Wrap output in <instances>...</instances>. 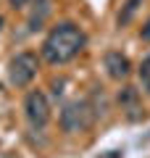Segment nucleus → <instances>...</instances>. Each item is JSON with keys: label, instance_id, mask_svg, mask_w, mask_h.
Here are the masks:
<instances>
[{"label": "nucleus", "instance_id": "nucleus-12", "mask_svg": "<svg viewBox=\"0 0 150 158\" xmlns=\"http://www.w3.org/2000/svg\"><path fill=\"white\" fill-rule=\"evenodd\" d=\"M0 24H3V19H0Z\"/></svg>", "mask_w": 150, "mask_h": 158}, {"label": "nucleus", "instance_id": "nucleus-9", "mask_svg": "<svg viewBox=\"0 0 150 158\" xmlns=\"http://www.w3.org/2000/svg\"><path fill=\"white\" fill-rule=\"evenodd\" d=\"M119 100H121L124 106H132V103L137 100V90H134V87H124L121 95H119Z\"/></svg>", "mask_w": 150, "mask_h": 158}, {"label": "nucleus", "instance_id": "nucleus-2", "mask_svg": "<svg viewBox=\"0 0 150 158\" xmlns=\"http://www.w3.org/2000/svg\"><path fill=\"white\" fill-rule=\"evenodd\" d=\"M92 124V108L87 100H74L63 106L61 111V127L63 132H82Z\"/></svg>", "mask_w": 150, "mask_h": 158}, {"label": "nucleus", "instance_id": "nucleus-10", "mask_svg": "<svg viewBox=\"0 0 150 158\" xmlns=\"http://www.w3.org/2000/svg\"><path fill=\"white\" fill-rule=\"evenodd\" d=\"M140 34H142V40H145V42H150V19L145 21V27H142V32H140Z\"/></svg>", "mask_w": 150, "mask_h": 158}, {"label": "nucleus", "instance_id": "nucleus-5", "mask_svg": "<svg viewBox=\"0 0 150 158\" xmlns=\"http://www.w3.org/2000/svg\"><path fill=\"white\" fill-rule=\"evenodd\" d=\"M106 69H108V77H113V79H124L129 71H132L129 58L124 56V53H119V50L106 53Z\"/></svg>", "mask_w": 150, "mask_h": 158}, {"label": "nucleus", "instance_id": "nucleus-6", "mask_svg": "<svg viewBox=\"0 0 150 158\" xmlns=\"http://www.w3.org/2000/svg\"><path fill=\"white\" fill-rule=\"evenodd\" d=\"M50 13V0H37V8L32 11V16H29V32H34V29L42 27V21L48 19Z\"/></svg>", "mask_w": 150, "mask_h": 158}, {"label": "nucleus", "instance_id": "nucleus-4", "mask_svg": "<svg viewBox=\"0 0 150 158\" xmlns=\"http://www.w3.org/2000/svg\"><path fill=\"white\" fill-rule=\"evenodd\" d=\"M24 111H27V118L32 127H45L50 121V103L40 90H32L24 98Z\"/></svg>", "mask_w": 150, "mask_h": 158}, {"label": "nucleus", "instance_id": "nucleus-3", "mask_svg": "<svg viewBox=\"0 0 150 158\" xmlns=\"http://www.w3.org/2000/svg\"><path fill=\"white\" fill-rule=\"evenodd\" d=\"M37 56L34 53H19L16 58H11V66H8V79L11 85L16 87H27L34 77H37Z\"/></svg>", "mask_w": 150, "mask_h": 158}, {"label": "nucleus", "instance_id": "nucleus-11", "mask_svg": "<svg viewBox=\"0 0 150 158\" xmlns=\"http://www.w3.org/2000/svg\"><path fill=\"white\" fill-rule=\"evenodd\" d=\"M27 3H29V0H11V6H13V8H24Z\"/></svg>", "mask_w": 150, "mask_h": 158}, {"label": "nucleus", "instance_id": "nucleus-7", "mask_svg": "<svg viewBox=\"0 0 150 158\" xmlns=\"http://www.w3.org/2000/svg\"><path fill=\"white\" fill-rule=\"evenodd\" d=\"M142 3V0H127V6H124V11L119 13V27H127L129 21H132V16L137 13V6Z\"/></svg>", "mask_w": 150, "mask_h": 158}, {"label": "nucleus", "instance_id": "nucleus-8", "mask_svg": "<svg viewBox=\"0 0 150 158\" xmlns=\"http://www.w3.org/2000/svg\"><path fill=\"white\" fill-rule=\"evenodd\" d=\"M140 82H142V87L150 92V56L142 61V66H140Z\"/></svg>", "mask_w": 150, "mask_h": 158}, {"label": "nucleus", "instance_id": "nucleus-1", "mask_svg": "<svg viewBox=\"0 0 150 158\" xmlns=\"http://www.w3.org/2000/svg\"><path fill=\"white\" fill-rule=\"evenodd\" d=\"M84 45H87V37H84L82 29L71 21H61L58 27L50 29V34L45 37L42 58L48 63H53V66H61V63L71 61L74 56H79L84 50Z\"/></svg>", "mask_w": 150, "mask_h": 158}]
</instances>
